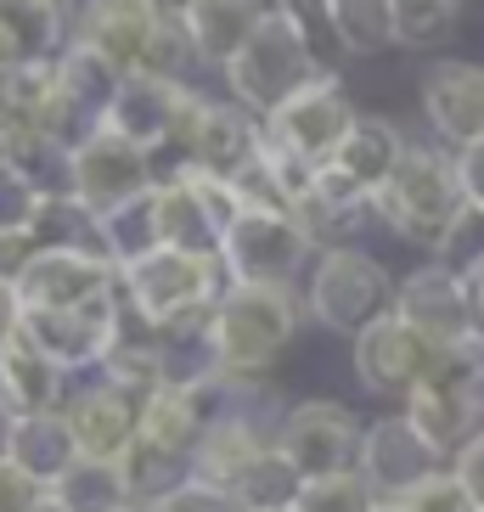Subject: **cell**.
<instances>
[{
	"instance_id": "cell-1",
	"label": "cell",
	"mask_w": 484,
	"mask_h": 512,
	"mask_svg": "<svg viewBox=\"0 0 484 512\" xmlns=\"http://www.w3.org/2000/svg\"><path fill=\"white\" fill-rule=\"evenodd\" d=\"M372 226H383L394 242L417 254L451 259V248L468 237V203L456 181V158L439 141H411L400 147L394 169L372 186Z\"/></svg>"
},
{
	"instance_id": "cell-2",
	"label": "cell",
	"mask_w": 484,
	"mask_h": 512,
	"mask_svg": "<svg viewBox=\"0 0 484 512\" xmlns=\"http://www.w3.org/2000/svg\"><path fill=\"white\" fill-rule=\"evenodd\" d=\"M209 349L220 372H271L288 344L304 332V299L299 287L276 282H226L209 304Z\"/></svg>"
},
{
	"instance_id": "cell-3",
	"label": "cell",
	"mask_w": 484,
	"mask_h": 512,
	"mask_svg": "<svg viewBox=\"0 0 484 512\" xmlns=\"http://www.w3.org/2000/svg\"><path fill=\"white\" fill-rule=\"evenodd\" d=\"M299 299H304V327L355 338L361 327H372L378 316L394 310V271L361 242L316 248V259L299 282Z\"/></svg>"
},
{
	"instance_id": "cell-4",
	"label": "cell",
	"mask_w": 484,
	"mask_h": 512,
	"mask_svg": "<svg viewBox=\"0 0 484 512\" xmlns=\"http://www.w3.org/2000/svg\"><path fill=\"white\" fill-rule=\"evenodd\" d=\"M226 271L220 254H181V248H147V254L119 265V304L124 316H136L141 327L164 332L181 321H203L209 304L220 299Z\"/></svg>"
},
{
	"instance_id": "cell-5",
	"label": "cell",
	"mask_w": 484,
	"mask_h": 512,
	"mask_svg": "<svg viewBox=\"0 0 484 512\" xmlns=\"http://www.w3.org/2000/svg\"><path fill=\"white\" fill-rule=\"evenodd\" d=\"M400 411L439 456H451L468 434H479L484 428V338H462L451 349H434V366L400 400Z\"/></svg>"
},
{
	"instance_id": "cell-6",
	"label": "cell",
	"mask_w": 484,
	"mask_h": 512,
	"mask_svg": "<svg viewBox=\"0 0 484 512\" xmlns=\"http://www.w3.org/2000/svg\"><path fill=\"white\" fill-rule=\"evenodd\" d=\"M316 74H327V68H321L316 51L299 40V29H293L288 17H276V12L259 17L254 34H248V40L226 57V68H220L226 96L237 107H248L254 119H265L271 107H282L299 85H310Z\"/></svg>"
},
{
	"instance_id": "cell-7",
	"label": "cell",
	"mask_w": 484,
	"mask_h": 512,
	"mask_svg": "<svg viewBox=\"0 0 484 512\" xmlns=\"http://www.w3.org/2000/svg\"><path fill=\"white\" fill-rule=\"evenodd\" d=\"M242 214V192L226 175H209V169H158V186H152V226L164 248H181V254H220V237L226 226Z\"/></svg>"
},
{
	"instance_id": "cell-8",
	"label": "cell",
	"mask_w": 484,
	"mask_h": 512,
	"mask_svg": "<svg viewBox=\"0 0 484 512\" xmlns=\"http://www.w3.org/2000/svg\"><path fill=\"white\" fill-rule=\"evenodd\" d=\"M316 259V242L304 237V226L276 203H242V214L220 237V271L226 282H276L299 287L304 271Z\"/></svg>"
},
{
	"instance_id": "cell-9",
	"label": "cell",
	"mask_w": 484,
	"mask_h": 512,
	"mask_svg": "<svg viewBox=\"0 0 484 512\" xmlns=\"http://www.w3.org/2000/svg\"><path fill=\"white\" fill-rule=\"evenodd\" d=\"M254 152H259V119L254 113L237 107L231 96H209V91L192 85L181 119H175V136H169V147L158 152V158H175L169 169L186 164V169H209V175L237 181V175H248Z\"/></svg>"
},
{
	"instance_id": "cell-10",
	"label": "cell",
	"mask_w": 484,
	"mask_h": 512,
	"mask_svg": "<svg viewBox=\"0 0 484 512\" xmlns=\"http://www.w3.org/2000/svg\"><path fill=\"white\" fill-rule=\"evenodd\" d=\"M12 287L23 310H79L119 293V265L85 248H23L12 265Z\"/></svg>"
},
{
	"instance_id": "cell-11",
	"label": "cell",
	"mask_w": 484,
	"mask_h": 512,
	"mask_svg": "<svg viewBox=\"0 0 484 512\" xmlns=\"http://www.w3.org/2000/svg\"><path fill=\"white\" fill-rule=\"evenodd\" d=\"M276 451L299 479H321V473H344L355 467V445H361V417L344 400H288L276 417Z\"/></svg>"
},
{
	"instance_id": "cell-12",
	"label": "cell",
	"mask_w": 484,
	"mask_h": 512,
	"mask_svg": "<svg viewBox=\"0 0 484 512\" xmlns=\"http://www.w3.org/2000/svg\"><path fill=\"white\" fill-rule=\"evenodd\" d=\"M152 181H158L152 152L124 141L107 124H96L79 147H68V197H79L91 214H107L119 203H130V197L152 192Z\"/></svg>"
},
{
	"instance_id": "cell-13",
	"label": "cell",
	"mask_w": 484,
	"mask_h": 512,
	"mask_svg": "<svg viewBox=\"0 0 484 512\" xmlns=\"http://www.w3.org/2000/svg\"><path fill=\"white\" fill-rule=\"evenodd\" d=\"M349 124H355V102H349L338 68H327V74H316L310 85H299L282 107H271V113L259 119V130H265L276 147L299 152L304 164H327Z\"/></svg>"
},
{
	"instance_id": "cell-14",
	"label": "cell",
	"mask_w": 484,
	"mask_h": 512,
	"mask_svg": "<svg viewBox=\"0 0 484 512\" xmlns=\"http://www.w3.org/2000/svg\"><path fill=\"white\" fill-rule=\"evenodd\" d=\"M349 366H355V383H361L372 400L400 406V400L423 383L428 366H434V344L417 338V332L389 310V316H378L372 327H361L349 338Z\"/></svg>"
},
{
	"instance_id": "cell-15",
	"label": "cell",
	"mask_w": 484,
	"mask_h": 512,
	"mask_svg": "<svg viewBox=\"0 0 484 512\" xmlns=\"http://www.w3.org/2000/svg\"><path fill=\"white\" fill-rule=\"evenodd\" d=\"M119 321H124V304L113 293V299L79 304V310H23V338L51 366H62L74 377V372H96L102 366L107 344L119 338Z\"/></svg>"
},
{
	"instance_id": "cell-16",
	"label": "cell",
	"mask_w": 484,
	"mask_h": 512,
	"mask_svg": "<svg viewBox=\"0 0 484 512\" xmlns=\"http://www.w3.org/2000/svg\"><path fill=\"white\" fill-rule=\"evenodd\" d=\"M434 467H445V456L428 445L411 417L400 406L383 411V417H366L361 422V445H355V473H361L383 501L406 496L411 484H423Z\"/></svg>"
},
{
	"instance_id": "cell-17",
	"label": "cell",
	"mask_w": 484,
	"mask_h": 512,
	"mask_svg": "<svg viewBox=\"0 0 484 512\" xmlns=\"http://www.w3.org/2000/svg\"><path fill=\"white\" fill-rule=\"evenodd\" d=\"M394 316L406 321L417 338H428L434 349H451V344H462V338H473L456 265L439 259V254H423L406 276H394Z\"/></svg>"
},
{
	"instance_id": "cell-18",
	"label": "cell",
	"mask_w": 484,
	"mask_h": 512,
	"mask_svg": "<svg viewBox=\"0 0 484 512\" xmlns=\"http://www.w3.org/2000/svg\"><path fill=\"white\" fill-rule=\"evenodd\" d=\"M276 422L271 417H248V411H226V417H214L209 428H203V439L192 445V456H186V467H192V479L214 484V490H226L231 501H237V490L248 484V473H254L265 456L276 451Z\"/></svg>"
},
{
	"instance_id": "cell-19",
	"label": "cell",
	"mask_w": 484,
	"mask_h": 512,
	"mask_svg": "<svg viewBox=\"0 0 484 512\" xmlns=\"http://www.w3.org/2000/svg\"><path fill=\"white\" fill-rule=\"evenodd\" d=\"M423 119L434 130L439 147H468L484 136V62H462V57H439L423 68L417 85Z\"/></svg>"
},
{
	"instance_id": "cell-20",
	"label": "cell",
	"mask_w": 484,
	"mask_h": 512,
	"mask_svg": "<svg viewBox=\"0 0 484 512\" xmlns=\"http://www.w3.org/2000/svg\"><path fill=\"white\" fill-rule=\"evenodd\" d=\"M136 411H141L136 394H124L107 377H91V383H79V389L62 394V422H68L79 456H96V462H119L130 451Z\"/></svg>"
},
{
	"instance_id": "cell-21",
	"label": "cell",
	"mask_w": 484,
	"mask_h": 512,
	"mask_svg": "<svg viewBox=\"0 0 484 512\" xmlns=\"http://www.w3.org/2000/svg\"><path fill=\"white\" fill-rule=\"evenodd\" d=\"M186 96H192V85H181V79L124 74L119 91H113V102H107V113H102V124L107 130H119L124 141L147 147L152 164H158V152H164L169 136H175V119H181Z\"/></svg>"
},
{
	"instance_id": "cell-22",
	"label": "cell",
	"mask_w": 484,
	"mask_h": 512,
	"mask_svg": "<svg viewBox=\"0 0 484 512\" xmlns=\"http://www.w3.org/2000/svg\"><path fill=\"white\" fill-rule=\"evenodd\" d=\"M293 220L304 226V237L316 248H338V242H361V231L372 226V192L361 181H349L344 169L316 164L310 186L293 197Z\"/></svg>"
},
{
	"instance_id": "cell-23",
	"label": "cell",
	"mask_w": 484,
	"mask_h": 512,
	"mask_svg": "<svg viewBox=\"0 0 484 512\" xmlns=\"http://www.w3.org/2000/svg\"><path fill=\"white\" fill-rule=\"evenodd\" d=\"M175 0H79L74 17V40L96 46L113 68H141V51L158 34V23L169 17Z\"/></svg>"
},
{
	"instance_id": "cell-24",
	"label": "cell",
	"mask_w": 484,
	"mask_h": 512,
	"mask_svg": "<svg viewBox=\"0 0 484 512\" xmlns=\"http://www.w3.org/2000/svg\"><path fill=\"white\" fill-rule=\"evenodd\" d=\"M79 0H0V68L57 62L74 40Z\"/></svg>"
},
{
	"instance_id": "cell-25",
	"label": "cell",
	"mask_w": 484,
	"mask_h": 512,
	"mask_svg": "<svg viewBox=\"0 0 484 512\" xmlns=\"http://www.w3.org/2000/svg\"><path fill=\"white\" fill-rule=\"evenodd\" d=\"M0 456L23 467L40 490H51L79 462V445H74L68 422H62V406H57V411H23V417L0 422Z\"/></svg>"
},
{
	"instance_id": "cell-26",
	"label": "cell",
	"mask_w": 484,
	"mask_h": 512,
	"mask_svg": "<svg viewBox=\"0 0 484 512\" xmlns=\"http://www.w3.org/2000/svg\"><path fill=\"white\" fill-rule=\"evenodd\" d=\"M68 394V372L51 366L40 349L17 332L0 349V417H23V411H57Z\"/></svg>"
},
{
	"instance_id": "cell-27",
	"label": "cell",
	"mask_w": 484,
	"mask_h": 512,
	"mask_svg": "<svg viewBox=\"0 0 484 512\" xmlns=\"http://www.w3.org/2000/svg\"><path fill=\"white\" fill-rule=\"evenodd\" d=\"M181 23L197 46L203 68H226V57L254 34V23L271 12V0H175Z\"/></svg>"
},
{
	"instance_id": "cell-28",
	"label": "cell",
	"mask_w": 484,
	"mask_h": 512,
	"mask_svg": "<svg viewBox=\"0 0 484 512\" xmlns=\"http://www.w3.org/2000/svg\"><path fill=\"white\" fill-rule=\"evenodd\" d=\"M400 147H406V136H400V124L394 119H378V113H355V124L344 130V141L333 147V158L327 164L344 169L349 181H361L366 192L383 181L394 169V158H400Z\"/></svg>"
},
{
	"instance_id": "cell-29",
	"label": "cell",
	"mask_w": 484,
	"mask_h": 512,
	"mask_svg": "<svg viewBox=\"0 0 484 512\" xmlns=\"http://www.w3.org/2000/svg\"><path fill=\"white\" fill-rule=\"evenodd\" d=\"M51 79H57V91L68 96L85 119L102 124V113H107V102H113V91H119L124 68H113V62H107L96 46H85V40H68V46L57 51V62H51Z\"/></svg>"
},
{
	"instance_id": "cell-30",
	"label": "cell",
	"mask_w": 484,
	"mask_h": 512,
	"mask_svg": "<svg viewBox=\"0 0 484 512\" xmlns=\"http://www.w3.org/2000/svg\"><path fill=\"white\" fill-rule=\"evenodd\" d=\"M333 40L344 57H383L394 51V0H327Z\"/></svg>"
},
{
	"instance_id": "cell-31",
	"label": "cell",
	"mask_w": 484,
	"mask_h": 512,
	"mask_svg": "<svg viewBox=\"0 0 484 512\" xmlns=\"http://www.w3.org/2000/svg\"><path fill=\"white\" fill-rule=\"evenodd\" d=\"M51 496L62 501L68 512H119V507H136L130 501V484H124L119 462H96V456H79L57 484Z\"/></svg>"
},
{
	"instance_id": "cell-32",
	"label": "cell",
	"mask_w": 484,
	"mask_h": 512,
	"mask_svg": "<svg viewBox=\"0 0 484 512\" xmlns=\"http://www.w3.org/2000/svg\"><path fill=\"white\" fill-rule=\"evenodd\" d=\"M29 248H85V254H102V226H96V214L85 209L79 197L57 192V197L40 203V214H34Z\"/></svg>"
},
{
	"instance_id": "cell-33",
	"label": "cell",
	"mask_w": 484,
	"mask_h": 512,
	"mask_svg": "<svg viewBox=\"0 0 484 512\" xmlns=\"http://www.w3.org/2000/svg\"><path fill=\"white\" fill-rule=\"evenodd\" d=\"M462 23V0H394V46L400 51H445Z\"/></svg>"
},
{
	"instance_id": "cell-34",
	"label": "cell",
	"mask_w": 484,
	"mask_h": 512,
	"mask_svg": "<svg viewBox=\"0 0 484 512\" xmlns=\"http://www.w3.org/2000/svg\"><path fill=\"white\" fill-rule=\"evenodd\" d=\"M46 96H51V62L0 68V136H12V130H40Z\"/></svg>"
},
{
	"instance_id": "cell-35",
	"label": "cell",
	"mask_w": 484,
	"mask_h": 512,
	"mask_svg": "<svg viewBox=\"0 0 484 512\" xmlns=\"http://www.w3.org/2000/svg\"><path fill=\"white\" fill-rule=\"evenodd\" d=\"M158 186V181H152ZM96 226H102V254L113 259V265H124V259L147 254V248H158V226H152V192L130 197V203H119V209L96 214Z\"/></svg>"
},
{
	"instance_id": "cell-36",
	"label": "cell",
	"mask_w": 484,
	"mask_h": 512,
	"mask_svg": "<svg viewBox=\"0 0 484 512\" xmlns=\"http://www.w3.org/2000/svg\"><path fill=\"white\" fill-rule=\"evenodd\" d=\"M119 473H124V484H130V501L147 507L152 496H164L169 484H181L192 467H186V456H169V451H158V445H147V439H130V451L119 456Z\"/></svg>"
},
{
	"instance_id": "cell-37",
	"label": "cell",
	"mask_w": 484,
	"mask_h": 512,
	"mask_svg": "<svg viewBox=\"0 0 484 512\" xmlns=\"http://www.w3.org/2000/svg\"><path fill=\"white\" fill-rule=\"evenodd\" d=\"M197 68H203V62H197V46H192V34H186V23H181V6H169V17L158 23V34H152L147 51H141V68H130V74H158V79L192 85Z\"/></svg>"
},
{
	"instance_id": "cell-38",
	"label": "cell",
	"mask_w": 484,
	"mask_h": 512,
	"mask_svg": "<svg viewBox=\"0 0 484 512\" xmlns=\"http://www.w3.org/2000/svg\"><path fill=\"white\" fill-rule=\"evenodd\" d=\"M40 203H46V192L0 158V248H6V254H23V248H29Z\"/></svg>"
},
{
	"instance_id": "cell-39",
	"label": "cell",
	"mask_w": 484,
	"mask_h": 512,
	"mask_svg": "<svg viewBox=\"0 0 484 512\" xmlns=\"http://www.w3.org/2000/svg\"><path fill=\"white\" fill-rule=\"evenodd\" d=\"M293 507H299V512H372V507H378V490H372L355 467H344V473L299 479Z\"/></svg>"
},
{
	"instance_id": "cell-40",
	"label": "cell",
	"mask_w": 484,
	"mask_h": 512,
	"mask_svg": "<svg viewBox=\"0 0 484 512\" xmlns=\"http://www.w3.org/2000/svg\"><path fill=\"white\" fill-rule=\"evenodd\" d=\"M271 12H276V17H288L293 29H299V40L316 51L321 68H338V62H344V51H338V40H333V17H327V0H271Z\"/></svg>"
},
{
	"instance_id": "cell-41",
	"label": "cell",
	"mask_w": 484,
	"mask_h": 512,
	"mask_svg": "<svg viewBox=\"0 0 484 512\" xmlns=\"http://www.w3.org/2000/svg\"><path fill=\"white\" fill-rule=\"evenodd\" d=\"M394 501H400L406 512H479V507H473V496L456 484L451 467H434L423 484H411L406 496H394Z\"/></svg>"
},
{
	"instance_id": "cell-42",
	"label": "cell",
	"mask_w": 484,
	"mask_h": 512,
	"mask_svg": "<svg viewBox=\"0 0 484 512\" xmlns=\"http://www.w3.org/2000/svg\"><path fill=\"white\" fill-rule=\"evenodd\" d=\"M141 512H237V501H231L226 490H214V484L186 473L181 484H169L164 496H152Z\"/></svg>"
},
{
	"instance_id": "cell-43",
	"label": "cell",
	"mask_w": 484,
	"mask_h": 512,
	"mask_svg": "<svg viewBox=\"0 0 484 512\" xmlns=\"http://www.w3.org/2000/svg\"><path fill=\"white\" fill-rule=\"evenodd\" d=\"M445 467H451L456 484H462V490L473 496V507L484 512V428H479V434L462 439V445H456V451L445 456Z\"/></svg>"
},
{
	"instance_id": "cell-44",
	"label": "cell",
	"mask_w": 484,
	"mask_h": 512,
	"mask_svg": "<svg viewBox=\"0 0 484 512\" xmlns=\"http://www.w3.org/2000/svg\"><path fill=\"white\" fill-rule=\"evenodd\" d=\"M456 181H462V203H468V220H484V136L456 147Z\"/></svg>"
},
{
	"instance_id": "cell-45",
	"label": "cell",
	"mask_w": 484,
	"mask_h": 512,
	"mask_svg": "<svg viewBox=\"0 0 484 512\" xmlns=\"http://www.w3.org/2000/svg\"><path fill=\"white\" fill-rule=\"evenodd\" d=\"M456 282H462L473 338H484V248H468V259H456Z\"/></svg>"
},
{
	"instance_id": "cell-46",
	"label": "cell",
	"mask_w": 484,
	"mask_h": 512,
	"mask_svg": "<svg viewBox=\"0 0 484 512\" xmlns=\"http://www.w3.org/2000/svg\"><path fill=\"white\" fill-rule=\"evenodd\" d=\"M40 496H46V490H40V484H34L17 462H6V456H0V512H29Z\"/></svg>"
},
{
	"instance_id": "cell-47",
	"label": "cell",
	"mask_w": 484,
	"mask_h": 512,
	"mask_svg": "<svg viewBox=\"0 0 484 512\" xmlns=\"http://www.w3.org/2000/svg\"><path fill=\"white\" fill-rule=\"evenodd\" d=\"M17 332H23V299H17V287H12V271L0 265V349L12 344Z\"/></svg>"
},
{
	"instance_id": "cell-48",
	"label": "cell",
	"mask_w": 484,
	"mask_h": 512,
	"mask_svg": "<svg viewBox=\"0 0 484 512\" xmlns=\"http://www.w3.org/2000/svg\"><path fill=\"white\" fill-rule=\"evenodd\" d=\"M29 512H68V507H62V501H57V496H51V490H46V496L34 501V507H29Z\"/></svg>"
},
{
	"instance_id": "cell-49",
	"label": "cell",
	"mask_w": 484,
	"mask_h": 512,
	"mask_svg": "<svg viewBox=\"0 0 484 512\" xmlns=\"http://www.w3.org/2000/svg\"><path fill=\"white\" fill-rule=\"evenodd\" d=\"M237 512H299L293 501H271V507H237Z\"/></svg>"
},
{
	"instance_id": "cell-50",
	"label": "cell",
	"mask_w": 484,
	"mask_h": 512,
	"mask_svg": "<svg viewBox=\"0 0 484 512\" xmlns=\"http://www.w3.org/2000/svg\"><path fill=\"white\" fill-rule=\"evenodd\" d=\"M372 512H406V507H400V501H383V496H378V507H372Z\"/></svg>"
},
{
	"instance_id": "cell-51",
	"label": "cell",
	"mask_w": 484,
	"mask_h": 512,
	"mask_svg": "<svg viewBox=\"0 0 484 512\" xmlns=\"http://www.w3.org/2000/svg\"><path fill=\"white\" fill-rule=\"evenodd\" d=\"M119 512H141V507H119Z\"/></svg>"
},
{
	"instance_id": "cell-52",
	"label": "cell",
	"mask_w": 484,
	"mask_h": 512,
	"mask_svg": "<svg viewBox=\"0 0 484 512\" xmlns=\"http://www.w3.org/2000/svg\"><path fill=\"white\" fill-rule=\"evenodd\" d=\"M0 265H6V248H0Z\"/></svg>"
},
{
	"instance_id": "cell-53",
	"label": "cell",
	"mask_w": 484,
	"mask_h": 512,
	"mask_svg": "<svg viewBox=\"0 0 484 512\" xmlns=\"http://www.w3.org/2000/svg\"><path fill=\"white\" fill-rule=\"evenodd\" d=\"M462 6H468V0H462Z\"/></svg>"
}]
</instances>
